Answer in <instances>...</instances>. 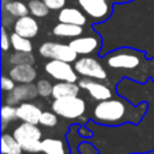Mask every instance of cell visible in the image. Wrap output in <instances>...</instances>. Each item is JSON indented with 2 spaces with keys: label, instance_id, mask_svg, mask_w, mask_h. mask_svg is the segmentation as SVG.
<instances>
[{
  "label": "cell",
  "instance_id": "603a6c76",
  "mask_svg": "<svg viewBox=\"0 0 154 154\" xmlns=\"http://www.w3.org/2000/svg\"><path fill=\"white\" fill-rule=\"evenodd\" d=\"M16 118H17V107L5 103L1 107V129L5 130L7 124L14 120Z\"/></svg>",
  "mask_w": 154,
  "mask_h": 154
},
{
  "label": "cell",
  "instance_id": "d4e9b609",
  "mask_svg": "<svg viewBox=\"0 0 154 154\" xmlns=\"http://www.w3.org/2000/svg\"><path fill=\"white\" fill-rule=\"evenodd\" d=\"M58 123V118H57V113L54 112H48V111H45L41 113L40 116V122L38 124L43 125V126H47V128H53Z\"/></svg>",
  "mask_w": 154,
  "mask_h": 154
},
{
  "label": "cell",
  "instance_id": "d6986e66",
  "mask_svg": "<svg viewBox=\"0 0 154 154\" xmlns=\"http://www.w3.org/2000/svg\"><path fill=\"white\" fill-rule=\"evenodd\" d=\"M1 154H22L23 148L13 135L4 134L1 136Z\"/></svg>",
  "mask_w": 154,
  "mask_h": 154
},
{
  "label": "cell",
  "instance_id": "7a4b0ae2",
  "mask_svg": "<svg viewBox=\"0 0 154 154\" xmlns=\"http://www.w3.org/2000/svg\"><path fill=\"white\" fill-rule=\"evenodd\" d=\"M12 135L19 142L23 150H25L28 153H40L41 152L42 132L38 129L37 124H31V123L24 122L14 129Z\"/></svg>",
  "mask_w": 154,
  "mask_h": 154
},
{
  "label": "cell",
  "instance_id": "4316f807",
  "mask_svg": "<svg viewBox=\"0 0 154 154\" xmlns=\"http://www.w3.org/2000/svg\"><path fill=\"white\" fill-rule=\"evenodd\" d=\"M14 79H12L11 77H6L2 76L1 77V89L4 91H11L16 85H14Z\"/></svg>",
  "mask_w": 154,
  "mask_h": 154
},
{
  "label": "cell",
  "instance_id": "9a60e30c",
  "mask_svg": "<svg viewBox=\"0 0 154 154\" xmlns=\"http://www.w3.org/2000/svg\"><path fill=\"white\" fill-rule=\"evenodd\" d=\"M41 152L45 154H70L65 141L60 138L47 137L41 142Z\"/></svg>",
  "mask_w": 154,
  "mask_h": 154
},
{
  "label": "cell",
  "instance_id": "277c9868",
  "mask_svg": "<svg viewBox=\"0 0 154 154\" xmlns=\"http://www.w3.org/2000/svg\"><path fill=\"white\" fill-rule=\"evenodd\" d=\"M107 65L112 69L134 70L141 64V55L131 49H120L105 58Z\"/></svg>",
  "mask_w": 154,
  "mask_h": 154
},
{
  "label": "cell",
  "instance_id": "4fadbf2b",
  "mask_svg": "<svg viewBox=\"0 0 154 154\" xmlns=\"http://www.w3.org/2000/svg\"><path fill=\"white\" fill-rule=\"evenodd\" d=\"M8 73L10 77L18 83H31L36 77V70L30 64L13 65Z\"/></svg>",
  "mask_w": 154,
  "mask_h": 154
},
{
  "label": "cell",
  "instance_id": "ffe728a7",
  "mask_svg": "<svg viewBox=\"0 0 154 154\" xmlns=\"http://www.w3.org/2000/svg\"><path fill=\"white\" fill-rule=\"evenodd\" d=\"M10 37H11V46L14 48V51H19V52H31L32 51V45L28 37L20 36L17 32L12 34Z\"/></svg>",
  "mask_w": 154,
  "mask_h": 154
},
{
  "label": "cell",
  "instance_id": "7402d4cb",
  "mask_svg": "<svg viewBox=\"0 0 154 154\" xmlns=\"http://www.w3.org/2000/svg\"><path fill=\"white\" fill-rule=\"evenodd\" d=\"M8 61L12 65H19V64H30V65H32L35 63V58L31 54V52H19V51H16V53L10 55Z\"/></svg>",
  "mask_w": 154,
  "mask_h": 154
},
{
  "label": "cell",
  "instance_id": "ac0fdd59",
  "mask_svg": "<svg viewBox=\"0 0 154 154\" xmlns=\"http://www.w3.org/2000/svg\"><path fill=\"white\" fill-rule=\"evenodd\" d=\"M83 32L82 25L69 24V23H59L53 28V34L60 37H78Z\"/></svg>",
  "mask_w": 154,
  "mask_h": 154
},
{
  "label": "cell",
  "instance_id": "7c38bea8",
  "mask_svg": "<svg viewBox=\"0 0 154 154\" xmlns=\"http://www.w3.org/2000/svg\"><path fill=\"white\" fill-rule=\"evenodd\" d=\"M38 31V24L37 22L30 17V16H23L19 17L16 22H14V32L19 34L20 36L31 38L34 36H36Z\"/></svg>",
  "mask_w": 154,
  "mask_h": 154
},
{
  "label": "cell",
  "instance_id": "8fae6325",
  "mask_svg": "<svg viewBox=\"0 0 154 154\" xmlns=\"http://www.w3.org/2000/svg\"><path fill=\"white\" fill-rule=\"evenodd\" d=\"M77 54H90L99 49L100 40L96 36L76 37L69 43Z\"/></svg>",
  "mask_w": 154,
  "mask_h": 154
},
{
  "label": "cell",
  "instance_id": "cb8c5ba5",
  "mask_svg": "<svg viewBox=\"0 0 154 154\" xmlns=\"http://www.w3.org/2000/svg\"><path fill=\"white\" fill-rule=\"evenodd\" d=\"M30 13L35 17H45L49 12V7L45 4L43 0H31L28 5Z\"/></svg>",
  "mask_w": 154,
  "mask_h": 154
},
{
  "label": "cell",
  "instance_id": "4dcf8cb0",
  "mask_svg": "<svg viewBox=\"0 0 154 154\" xmlns=\"http://www.w3.org/2000/svg\"><path fill=\"white\" fill-rule=\"evenodd\" d=\"M2 1H4V2H5V1H6V0H2Z\"/></svg>",
  "mask_w": 154,
  "mask_h": 154
},
{
  "label": "cell",
  "instance_id": "f546056e",
  "mask_svg": "<svg viewBox=\"0 0 154 154\" xmlns=\"http://www.w3.org/2000/svg\"><path fill=\"white\" fill-rule=\"evenodd\" d=\"M149 154H154V152H152V153H149Z\"/></svg>",
  "mask_w": 154,
  "mask_h": 154
},
{
  "label": "cell",
  "instance_id": "8992f818",
  "mask_svg": "<svg viewBox=\"0 0 154 154\" xmlns=\"http://www.w3.org/2000/svg\"><path fill=\"white\" fill-rule=\"evenodd\" d=\"M75 70L78 75L83 77H89L99 81H105L107 78V73L102 65L94 58L84 57L75 61Z\"/></svg>",
  "mask_w": 154,
  "mask_h": 154
},
{
  "label": "cell",
  "instance_id": "484cf974",
  "mask_svg": "<svg viewBox=\"0 0 154 154\" xmlns=\"http://www.w3.org/2000/svg\"><path fill=\"white\" fill-rule=\"evenodd\" d=\"M37 90H38V95L40 96H43V97H47L49 95H52V91H53V85L51 84L49 81L47 79H40L37 83Z\"/></svg>",
  "mask_w": 154,
  "mask_h": 154
},
{
  "label": "cell",
  "instance_id": "3957f363",
  "mask_svg": "<svg viewBox=\"0 0 154 154\" xmlns=\"http://www.w3.org/2000/svg\"><path fill=\"white\" fill-rule=\"evenodd\" d=\"M52 109L58 116H61L63 118L73 119L81 117L85 111V102L83 99L75 96H65L54 99L52 103Z\"/></svg>",
  "mask_w": 154,
  "mask_h": 154
},
{
  "label": "cell",
  "instance_id": "44dd1931",
  "mask_svg": "<svg viewBox=\"0 0 154 154\" xmlns=\"http://www.w3.org/2000/svg\"><path fill=\"white\" fill-rule=\"evenodd\" d=\"M4 10L6 12H8L11 16L13 17H23V16H26L29 13V7L26 5H24L23 2L20 1H10L7 4H5L4 6Z\"/></svg>",
  "mask_w": 154,
  "mask_h": 154
},
{
  "label": "cell",
  "instance_id": "f1b7e54d",
  "mask_svg": "<svg viewBox=\"0 0 154 154\" xmlns=\"http://www.w3.org/2000/svg\"><path fill=\"white\" fill-rule=\"evenodd\" d=\"M10 45H11V37H8L5 28L2 26V29H1V48H2V51H7L10 48Z\"/></svg>",
  "mask_w": 154,
  "mask_h": 154
},
{
  "label": "cell",
  "instance_id": "1f68e13d",
  "mask_svg": "<svg viewBox=\"0 0 154 154\" xmlns=\"http://www.w3.org/2000/svg\"><path fill=\"white\" fill-rule=\"evenodd\" d=\"M29 1H31V0H29Z\"/></svg>",
  "mask_w": 154,
  "mask_h": 154
},
{
  "label": "cell",
  "instance_id": "9c48e42d",
  "mask_svg": "<svg viewBox=\"0 0 154 154\" xmlns=\"http://www.w3.org/2000/svg\"><path fill=\"white\" fill-rule=\"evenodd\" d=\"M78 85L85 90H88V93L90 94V96L97 101H103L107 99L112 97V91L108 87H106L105 84L97 82V79L95 81L94 78H89V77H84L79 81Z\"/></svg>",
  "mask_w": 154,
  "mask_h": 154
},
{
  "label": "cell",
  "instance_id": "e0dca14e",
  "mask_svg": "<svg viewBox=\"0 0 154 154\" xmlns=\"http://www.w3.org/2000/svg\"><path fill=\"white\" fill-rule=\"evenodd\" d=\"M79 85L75 84L73 82H59L53 85L52 96L54 99L65 97V96H75L79 93Z\"/></svg>",
  "mask_w": 154,
  "mask_h": 154
},
{
  "label": "cell",
  "instance_id": "83f0119b",
  "mask_svg": "<svg viewBox=\"0 0 154 154\" xmlns=\"http://www.w3.org/2000/svg\"><path fill=\"white\" fill-rule=\"evenodd\" d=\"M45 4L49 7V10H60L64 8L65 5V0H43Z\"/></svg>",
  "mask_w": 154,
  "mask_h": 154
},
{
  "label": "cell",
  "instance_id": "5bb4252c",
  "mask_svg": "<svg viewBox=\"0 0 154 154\" xmlns=\"http://www.w3.org/2000/svg\"><path fill=\"white\" fill-rule=\"evenodd\" d=\"M42 111L38 106L30 102H22L17 107V118L31 124H38Z\"/></svg>",
  "mask_w": 154,
  "mask_h": 154
},
{
  "label": "cell",
  "instance_id": "6da1fadb",
  "mask_svg": "<svg viewBox=\"0 0 154 154\" xmlns=\"http://www.w3.org/2000/svg\"><path fill=\"white\" fill-rule=\"evenodd\" d=\"M146 112V105L132 106L120 99H107L100 101L93 112V118L103 125H120L124 123H137Z\"/></svg>",
  "mask_w": 154,
  "mask_h": 154
},
{
  "label": "cell",
  "instance_id": "5b68a950",
  "mask_svg": "<svg viewBox=\"0 0 154 154\" xmlns=\"http://www.w3.org/2000/svg\"><path fill=\"white\" fill-rule=\"evenodd\" d=\"M38 52L45 58L64 60L67 63L75 61L77 58V53L70 45H63L58 42H45L38 48Z\"/></svg>",
  "mask_w": 154,
  "mask_h": 154
},
{
  "label": "cell",
  "instance_id": "30bf717a",
  "mask_svg": "<svg viewBox=\"0 0 154 154\" xmlns=\"http://www.w3.org/2000/svg\"><path fill=\"white\" fill-rule=\"evenodd\" d=\"M78 4L94 19H103L109 14V5L107 0H78Z\"/></svg>",
  "mask_w": 154,
  "mask_h": 154
},
{
  "label": "cell",
  "instance_id": "52a82bcc",
  "mask_svg": "<svg viewBox=\"0 0 154 154\" xmlns=\"http://www.w3.org/2000/svg\"><path fill=\"white\" fill-rule=\"evenodd\" d=\"M46 72L52 76L53 78L61 81V82H76L77 81V73L76 70L70 65V63L58 59H52L45 65Z\"/></svg>",
  "mask_w": 154,
  "mask_h": 154
},
{
  "label": "cell",
  "instance_id": "2e32d148",
  "mask_svg": "<svg viewBox=\"0 0 154 154\" xmlns=\"http://www.w3.org/2000/svg\"><path fill=\"white\" fill-rule=\"evenodd\" d=\"M58 19L61 23H69V24H77V25H84L87 22L85 16L75 7H64L58 14Z\"/></svg>",
  "mask_w": 154,
  "mask_h": 154
},
{
  "label": "cell",
  "instance_id": "ba28073f",
  "mask_svg": "<svg viewBox=\"0 0 154 154\" xmlns=\"http://www.w3.org/2000/svg\"><path fill=\"white\" fill-rule=\"evenodd\" d=\"M38 95L37 85L32 83H20L19 85L14 87L11 91L7 93L5 96V103L16 106L20 101H28L32 100Z\"/></svg>",
  "mask_w": 154,
  "mask_h": 154
}]
</instances>
